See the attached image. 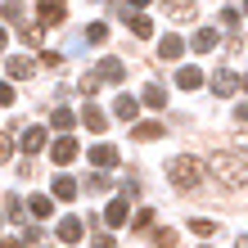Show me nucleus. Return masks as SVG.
<instances>
[{"instance_id": "obj_1", "label": "nucleus", "mask_w": 248, "mask_h": 248, "mask_svg": "<svg viewBox=\"0 0 248 248\" xmlns=\"http://www.w3.org/2000/svg\"><path fill=\"white\" fill-rule=\"evenodd\" d=\"M167 181H171V189H181V194L199 189V181H203V167H199V158H189V154L167 158Z\"/></svg>"}, {"instance_id": "obj_2", "label": "nucleus", "mask_w": 248, "mask_h": 248, "mask_svg": "<svg viewBox=\"0 0 248 248\" xmlns=\"http://www.w3.org/2000/svg\"><path fill=\"white\" fill-rule=\"evenodd\" d=\"M208 163H212L217 181H221L226 189H244L248 185V163H244V158H235V154H212Z\"/></svg>"}, {"instance_id": "obj_3", "label": "nucleus", "mask_w": 248, "mask_h": 248, "mask_svg": "<svg viewBox=\"0 0 248 248\" xmlns=\"http://www.w3.org/2000/svg\"><path fill=\"white\" fill-rule=\"evenodd\" d=\"M68 18V9H63V0H41L36 5V27L46 32V27H59Z\"/></svg>"}, {"instance_id": "obj_4", "label": "nucleus", "mask_w": 248, "mask_h": 248, "mask_svg": "<svg viewBox=\"0 0 248 248\" xmlns=\"http://www.w3.org/2000/svg\"><path fill=\"white\" fill-rule=\"evenodd\" d=\"M91 77H95V81H122V77H126V63H122V59H99V68L91 72Z\"/></svg>"}, {"instance_id": "obj_5", "label": "nucleus", "mask_w": 248, "mask_h": 248, "mask_svg": "<svg viewBox=\"0 0 248 248\" xmlns=\"http://www.w3.org/2000/svg\"><path fill=\"white\" fill-rule=\"evenodd\" d=\"M18 149L23 154H41V149H46V126H27L23 140H18Z\"/></svg>"}, {"instance_id": "obj_6", "label": "nucleus", "mask_w": 248, "mask_h": 248, "mask_svg": "<svg viewBox=\"0 0 248 248\" xmlns=\"http://www.w3.org/2000/svg\"><path fill=\"white\" fill-rule=\"evenodd\" d=\"M54 163H59V167H68L72 163V158H77V140H72V136H59V140H54Z\"/></svg>"}, {"instance_id": "obj_7", "label": "nucleus", "mask_w": 248, "mask_h": 248, "mask_svg": "<svg viewBox=\"0 0 248 248\" xmlns=\"http://www.w3.org/2000/svg\"><path fill=\"white\" fill-rule=\"evenodd\" d=\"M235 86H239V77L230 68H217V77H212V91L217 95H235Z\"/></svg>"}, {"instance_id": "obj_8", "label": "nucleus", "mask_w": 248, "mask_h": 248, "mask_svg": "<svg viewBox=\"0 0 248 248\" xmlns=\"http://www.w3.org/2000/svg\"><path fill=\"white\" fill-rule=\"evenodd\" d=\"M140 113V99H131V95H118L113 99V118H122V122H131Z\"/></svg>"}, {"instance_id": "obj_9", "label": "nucleus", "mask_w": 248, "mask_h": 248, "mask_svg": "<svg viewBox=\"0 0 248 248\" xmlns=\"http://www.w3.org/2000/svg\"><path fill=\"white\" fill-rule=\"evenodd\" d=\"M81 126L104 131V126H108V113H104V108H95V104H86V108H81Z\"/></svg>"}, {"instance_id": "obj_10", "label": "nucleus", "mask_w": 248, "mask_h": 248, "mask_svg": "<svg viewBox=\"0 0 248 248\" xmlns=\"http://www.w3.org/2000/svg\"><path fill=\"white\" fill-rule=\"evenodd\" d=\"M0 18H5V23H14V27H23V23H27V9H23V0H5Z\"/></svg>"}, {"instance_id": "obj_11", "label": "nucleus", "mask_w": 248, "mask_h": 248, "mask_svg": "<svg viewBox=\"0 0 248 248\" xmlns=\"http://www.w3.org/2000/svg\"><path fill=\"white\" fill-rule=\"evenodd\" d=\"M163 136V122H140V126H131V140H140V144H149Z\"/></svg>"}, {"instance_id": "obj_12", "label": "nucleus", "mask_w": 248, "mask_h": 248, "mask_svg": "<svg viewBox=\"0 0 248 248\" xmlns=\"http://www.w3.org/2000/svg\"><path fill=\"white\" fill-rule=\"evenodd\" d=\"M131 36H140V41L154 36V18L149 14H131Z\"/></svg>"}, {"instance_id": "obj_13", "label": "nucleus", "mask_w": 248, "mask_h": 248, "mask_svg": "<svg viewBox=\"0 0 248 248\" xmlns=\"http://www.w3.org/2000/svg\"><path fill=\"white\" fill-rule=\"evenodd\" d=\"M91 163L95 167H113V163H118V149H113V144H95V149H91Z\"/></svg>"}, {"instance_id": "obj_14", "label": "nucleus", "mask_w": 248, "mask_h": 248, "mask_svg": "<svg viewBox=\"0 0 248 248\" xmlns=\"http://www.w3.org/2000/svg\"><path fill=\"white\" fill-rule=\"evenodd\" d=\"M176 86H185V91H199V86H203V72H199L194 63L181 68V72H176Z\"/></svg>"}, {"instance_id": "obj_15", "label": "nucleus", "mask_w": 248, "mask_h": 248, "mask_svg": "<svg viewBox=\"0 0 248 248\" xmlns=\"http://www.w3.org/2000/svg\"><path fill=\"white\" fill-rule=\"evenodd\" d=\"M104 221L108 226H126V199H113L108 208H104Z\"/></svg>"}, {"instance_id": "obj_16", "label": "nucleus", "mask_w": 248, "mask_h": 248, "mask_svg": "<svg viewBox=\"0 0 248 248\" xmlns=\"http://www.w3.org/2000/svg\"><path fill=\"white\" fill-rule=\"evenodd\" d=\"M59 239L63 244H77L81 239V221H77V217H63V221H59Z\"/></svg>"}, {"instance_id": "obj_17", "label": "nucleus", "mask_w": 248, "mask_h": 248, "mask_svg": "<svg viewBox=\"0 0 248 248\" xmlns=\"http://www.w3.org/2000/svg\"><path fill=\"white\" fill-rule=\"evenodd\" d=\"M140 104L163 108V104H167V91H163V86H144V91H140Z\"/></svg>"}, {"instance_id": "obj_18", "label": "nucleus", "mask_w": 248, "mask_h": 248, "mask_svg": "<svg viewBox=\"0 0 248 248\" xmlns=\"http://www.w3.org/2000/svg\"><path fill=\"white\" fill-rule=\"evenodd\" d=\"M189 46H194L199 54H203V50H212V46H217V27H199V32H194V41H189Z\"/></svg>"}, {"instance_id": "obj_19", "label": "nucleus", "mask_w": 248, "mask_h": 248, "mask_svg": "<svg viewBox=\"0 0 248 248\" xmlns=\"http://www.w3.org/2000/svg\"><path fill=\"white\" fill-rule=\"evenodd\" d=\"M158 54H163V59H181V54H185V41H181V36H163Z\"/></svg>"}, {"instance_id": "obj_20", "label": "nucleus", "mask_w": 248, "mask_h": 248, "mask_svg": "<svg viewBox=\"0 0 248 248\" xmlns=\"http://www.w3.org/2000/svg\"><path fill=\"white\" fill-rule=\"evenodd\" d=\"M54 199L72 203V199H77V181H72V176H59V181H54Z\"/></svg>"}, {"instance_id": "obj_21", "label": "nucleus", "mask_w": 248, "mask_h": 248, "mask_svg": "<svg viewBox=\"0 0 248 248\" xmlns=\"http://www.w3.org/2000/svg\"><path fill=\"white\" fill-rule=\"evenodd\" d=\"M189 230H194L199 239H212V235H217V221H208V217H194V221H189Z\"/></svg>"}, {"instance_id": "obj_22", "label": "nucleus", "mask_w": 248, "mask_h": 248, "mask_svg": "<svg viewBox=\"0 0 248 248\" xmlns=\"http://www.w3.org/2000/svg\"><path fill=\"white\" fill-rule=\"evenodd\" d=\"M27 212H32V217H36V221H41V217H50V212H54V203H50L46 194H36L32 203H27Z\"/></svg>"}, {"instance_id": "obj_23", "label": "nucleus", "mask_w": 248, "mask_h": 248, "mask_svg": "<svg viewBox=\"0 0 248 248\" xmlns=\"http://www.w3.org/2000/svg\"><path fill=\"white\" fill-rule=\"evenodd\" d=\"M9 77H32V59L14 54V59H9Z\"/></svg>"}, {"instance_id": "obj_24", "label": "nucleus", "mask_w": 248, "mask_h": 248, "mask_svg": "<svg viewBox=\"0 0 248 248\" xmlns=\"http://www.w3.org/2000/svg\"><path fill=\"white\" fill-rule=\"evenodd\" d=\"M54 126H59V131H68V126H77V118H72V113L68 108H54V118H50Z\"/></svg>"}, {"instance_id": "obj_25", "label": "nucleus", "mask_w": 248, "mask_h": 248, "mask_svg": "<svg viewBox=\"0 0 248 248\" xmlns=\"http://www.w3.org/2000/svg\"><path fill=\"white\" fill-rule=\"evenodd\" d=\"M167 9H171V18H194L189 14V0H167Z\"/></svg>"}, {"instance_id": "obj_26", "label": "nucleus", "mask_w": 248, "mask_h": 248, "mask_svg": "<svg viewBox=\"0 0 248 248\" xmlns=\"http://www.w3.org/2000/svg\"><path fill=\"white\" fill-rule=\"evenodd\" d=\"M104 36H108V27H104V23H91V27H86V41H95V46H99Z\"/></svg>"}, {"instance_id": "obj_27", "label": "nucleus", "mask_w": 248, "mask_h": 248, "mask_svg": "<svg viewBox=\"0 0 248 248\" xmlns=\"http://www.w3.org/2000/svg\"><path fill=\"white\" fill-rule=\"evenodd\" d=\"M154 239H158V248H171V244H176V230L163 226V230H154Z\"/></svg>"}, {"instance_id": "obj_28", "label": "nucleus", "mask_w": 248, "mask_h": 248, "mask_svg": "<svg viewBox=\"0 0 248 248\" xmlns=\"http://www.w3.org/2000/svg\"><path fill=\"white\" fill-rule=\"evenodd\" d=\"M131 226H136V230H149V226H154V212H149V208L136 212V221H131Z\"/></svg>"}, {"instance_id": "obj_29", "label": "nucleus", "mask_w": 248, "mask_h": 248, "mask_svg": "<svg viewBox=\"0 0 248 248\" xmlns=\"http://www.w3.org/2000/svg\"><path fill=\"white\" fill-rule=\"evenodd\" d=\"M5 212H9V217H23V203H18V194H9V199H5Z\"/></svg>"}, {"instance_id": "obj_30", "label": "nucleus", "mask_w": 248, "mask_h": 248, "mask_svg": "<svg viewBox=\"0 0 248 248\" xmlns=\"http://www.w3.org/2000/svg\"><path fill=\"white\" fill-rule=\"evenodd\" d=\"M41 63H46V68H59L63 59H59V54H54V50H41Z\"/></svg>"}, {"instance_id": "obj_31", "label": "nucleus", "mask_w": 248, "mask_h": 248, "mask_svg": "<svg viewBox=\"0 0 248 248\" xmlns=\"http://www.w3.org/2000/svg\"><path fill=\"white\" fill-rule=\"evenodd\" d=\"M0 104H14V86H5V81H0Z\"/></svg>"}, {"instance_id": "obj_32", "label": "nucleus", "mask_w": 248, "mask_h": 248, "mask_svg": "<svg viewBox=\"0 0 248 248\" xmlns=\"http://www.w3.org/2000/svg\"><path fill=\"white\" fill-rule=\"evenodd\" d=\"M9 149H14V140L5 136V131H0V158H9Z\"/></svg>"}, {"instance_id": "obj_33", "label": "nucleus", "mask_w": 248, "mask_h": 248, "mask_svg": "<svg viewBox=\"0 0 248 248\" xmlns=\"http://www.w3.org/2000/svg\"><path fill=\"white\" fill-rule=\"evenodd\" d=\"M95 248H118V244H113L108 235H99V239H95Z\"/></svg>"}, {"instance_id": "obj_34", "label": "nucleus", "mask_w": 248, "mask_h": 248, "mask_svg": "<svg viewBox=\"0 0 248 248\" xmlns=\"http://www.w3.org/2000/svg\"><path fill=\"white\" fill-rule=\"evenodd\" d=\"M235 122H248V104H239V108H235Z\"/></svg>"}, {"instance_id": "obj_35", "label": "nucleus", "mask_w": 248, "mask_h": 248, "mask_svg": "<svg viewBox=\"0 0 248 248\" xmlns=\"http://www.w3.org/2000/svg\"><path fill=\"white\" fill-rule=\"evenodd\" d=\"M126 5H131V9H144V5H149V0H126Z\"/></svg>"}, {"instance_id": "obj_36", "label": "nucleus", "mask_w": 248, "mask_h": 248, "mask_svg": "<svg viewBox=\"0 0 248 248\" xmlns=\"http://www.w3.org/2000/svg\"><path fill=\"white\" fill-rule=\"evenodd\" d=\"M0 248H18V244H14V239H0Z\"/></svg>"}, {"instance_id": "obj_37", "label": "nucleus", "mask_w": 248, "mask_h": 248, "mask_svg": "<svg viewBox=\"0 0 248 248\" xmlns=\"http://www.w3.org/2000/svg\"><path fill=\"white\" fill-rule=\"evenodd\" d=\"M239 86H244V91H248V72H244V77H239Z\"/></svg>"}, {"instance_id": "obj_38", "label": "nucleus", "mask_w": 248, "mask_h": 248, "mask_svg": "<svg viewBox=\"0 0 248 248\" xmlns=\"http://www.w3.org/2000/svg\"><path fill=\"white\" fill-rule=\"evenodd\" d=\"M0 50H5V27H0Z\"/></svg>"}, {"instance_id": "obj_39", "label": "nucleus", "mask_w": 248, "mask_h": 248, "mask_svg": "<svg viewBox=\"0 0 248 248\" xmlns=\"http://www.w3.org/2000/svg\"><path fill=\"white\" fill-rule=\"evenodd\" d=\"M239 149H248V136H244V140H239Z\"/></svg>"}, {"instance_id": "obj_40", "label": "nucleus", "mask_w": 248, "mask_h": 248, "mask_svg": "<svg viewBox=\"0 0 248 248\" xmlns=\"http://www.w3.org/2000/svg\"><path fill=\"white\" fill-rule=\"evenodd\" d=\"M244 14H248V0H244Z\"/></svg>"}, {"instance_id": "obj_41", "label": "nucleus", "mask_w": 248, "mask_h": 248, "mask_svg": "<svg viewBox=\"0 0 248 248\" xmlns=\"http://www.w3.org/2000/svg\"><path fill=\"white\" fill-rule=\"evenodd\" d=\"M203 248H208V244H203Z\"/></svg>"}]
</instances>
